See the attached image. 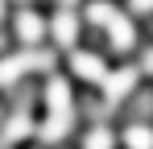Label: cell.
I'll return each instance as SVG.
<instances>
[{
    "instance_id": "16",
    "label": "cell",
    "mask_w": 153,
    "mask_h": 149,
    "mask_svg": "<svg viewBox=\"0 0 153 149\" xmlns=\"http://www.w3.org/2000/svg\"><path fill=\"white\" fill-rule=\"evenodd\" d=\"M0 21H4V0H0Z\"/></svg>"
},
{
    "instance_id": "1",
    "label": "cell",
    "mask_w": 153,
    "mask_h": 149,
    "mask_svg": "<svg viewBox=\"0 0 153 149\" xmlns=\"http://www.w3.org/2000/svg\"><path fill=\"white\" fill-rule=\"evenodd\" d=\"M137 74H141L137 66H120V71H112L108 79H103V108H95V112H91V116H95L100 124L108 120V116H112L120 104H124V95L132 91V87H137Z\"/></svg>"
},
{
    "instance_id": "6",
    "label": "cell",
    "mask_w": 153,
    "mask_h": 149,
    "mask_svg": "<svg viewBox=\"0 0 153 149\" xmlns=\"http://www.w3.org/2000/svg\"><path fill=\"white\" fill-rule=\"evenodd\" d=\"M17 37H21V42L33 50L42 37H46V21H42L33 8H21V13H17Z\"/></svg>"
},
{
    "instance_id": "11",
    "label": "cell",
    "mask_w": 153,
    "mask_h": 149,
    "mask_svg": "<svg viewBox=\"0 0 153 149\" xmlns=\"http://www.w3.org/2000/svg\"><path fill=\"white\" fill-rule=\"evenodd\" d=\"M112 13H116V8H112L108 0H95V4H87V21L95 25V29H103V25L112 21Z\"/></svg>"
},
{
    "instance_id": "12",
    "label": "cell",
    "mask_w": 153,
    "mask_h": 149,
    "mask_svg": "<svg viewBox=\"0 0 153 149\" xmlns=\"http://www.w3.org/2000/svg\"><path fill=\"white\" fill-rule=\"evenodd\" d=\"M128 8H132L137 17H149V13H153V0H128Z\"/></svg>"
},
{
    "instance_id": "9",
    "label": "cell",
    "mask_w": 153,
    "mask_h": 149,
    "mask_svg": "<svg viewBox=\"0 0 153 149\" xmlns=\"http://www.w3.org/2000/svg\"><path fill=\"white\" fill-rule=\"evenodd\" d=\"M124 145L128 149H153V128L145 120L137 124V120H128V128H124Z\"/></svg>"
},
{
    "instance_id": "13",
    "label": "cell",
    "mask_w": 153,
    "mask_h": 149,
    "mask_svg": "<svg viewBox=\"0 0 153 149\" xmlns=\"http://www.w3.org/2000/svg\"><path fill=\"white\" fill-rule=\"evenodd\" d=\"M153 112V95H141L137 99V124H141V116H149Z\"/></svg>"
},
{
    "instance_id": "7",
    "label": "cell",
    "mask_w": 153,
    "mask_h": 149,
    "mask_svg": "<svg viewBox=\"0 0 153 149\" xmlns=\"http://www.w3.org/2000/svg\"><path fill=\"white\" fill-rule=\"evenodd\" d=\"M50 33H54L58 46H75V37H79V17L71 13V8H58L54 21H50Z\"/></svg>"
},
{
    "instance_id": "14",
    "label": "cell",
    "mask_w": 153,
    "mask_h": 149,
    "mask_svg": "<svg viewBox=\"0 0 153 149\" xmlns=\"http://www.w3.org/2000/svg\"><path fill=\"white\" fill-rule=\"evenodd\" d=\"M141 71H145V74H153V50L145 54V58H141Z\"/></svg>"
},
{
    "instance_id": "17",
    "label": "cell",
    "mask_w": 153,
    "mask_h": 149,
    "mask_svg": "<svg viewBox=\"0 0 153 149\" xmlns=\"http://www.w3.org/2000/svg\"><path fill=\"white\" fill-rule=\"evenodd\" d=\"M58 4H75V0H58Z\"/></svg>"
},
{
    "instance_id": "8",
    "label": "cell",
    "mask_w": 153,
    "mask_h": 149,
    "mask_svg": "<svg viewBox=\"0 0 153 149\" xmlns=\"http://www.w3.org/2000/svg\"><path fill=\"white\" fill-rule=\"evenodd\" d=\"M25 137H33V120H29V112H13V120L0 128V145H17V141H25Z\"/></svg>"
},
{
    "instance_id": "4",
    "label": "cell",
    "mask_w": 153,
    "mask_h": 149,
    "mask_svg": "<svg viewBox=\"0 0 153 149\" xmlns=\"http://www.w3.org/2000/svg\"><path fill=\"white\" fill-rule=\"evenodd\" d=\"M46 104H50V116H75V95L62 74H54L46 83Z\"/></svg>"
},
{
    "instance_id": "5",
    "label": "cell",
    "mask_w": 153,
    "mask_h": 149,
    "mask_svg": "<svg viewBox=\"0 0 153 149\" xmlns=\"http://www.w3.org/2000/svg\"><path fill=\"white\" fill-rule=\"evenodd\" d=\"M103 29H108V37H112V50H116V54H128V50L137 46V29H132V21L120 17V13H112V21L103 25Z\"/></svg>"
},
{
    "instance_id": "2",
    "label": "cell",
    "mask_w": 153,
    "mask_h": 149,
    "mask_svg": "<svg viewBox=\"0 0 153 149\" xmlns=\"http://www.w3.org/2000/svg\"><path fill=\"white\" fill-rule=\"evenodd\" d=\"M54 54L50 50H25V54H13V58H0V87H13L21 74L29 71H50Z\"/></svg>"
},
{
    "instance_id": "15",
    "label": "cell",
    "mask_w": 153,
    "mask_h": 149,
    "mask_svg": "<svg viewBox=\"0 0 153 149\" xmlns=\"http://www.w3.org/2000/svg\"><path fill=\"white\" fill-rule=\"evenodd\" d=\"M4 46H8V37H4V33H0V54H4Z\"/></svg>"
},
{
    "instance_id": "10",
    "label": "cell",
    "mask_w": 153,
    "mask_h": 149,
    "mask_svg": "<svg viewBox=\"0 0 153 149\" xmlns=\"http://www.w3.org/2000/svg\"><path fill=\"white\" fill-rule=\"evenodd\" d=\"M112 141H116L112 128H108V124H95V128L83 137V149H112Z\"/></svg>"
},
{
    "instance_id": "3",
    "label": "cell",
    "mask_w": 153,
    "mask_h": 149,
    "mask_svg": "<svg viewBox=\"0 0 153 149\" xmlns=\"http://www.w3.org/2000/svg\"><path fill=\"white\" fill-rule=\"evenodd\" d=\"M71 71H75L83 83H100V87H103V79H108L103 58H100V54H91V50H75V54H71Z\"/></svg>"
}]
</instances>
